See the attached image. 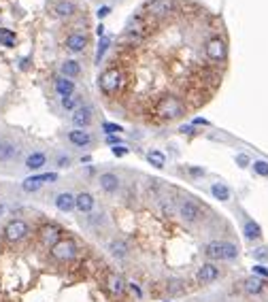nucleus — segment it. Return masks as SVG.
<instances>
[{"instance_id": "obj_26", "label": "nucleus", "mask_w": 268, "mask_h": 302, "mask_svg": "<svg viewBox=\"0 0 268 302\" xmlns=\"http://www.w3.org/2000/svg\"><path fill=\"white\" fill-rule=\"evenodd\" d=\"M147 160H149V164H151V166H155V168H164V164H166V157H164V153H162V151H157V149L149 151Z\"/></svg>"}, {"instance_id": "obj_14", "label": "nucleus", "mask_w": 268, "mask_h": 302, "mask_svg": "<svg viewBox=\"0 0 268 302\" xmlns=\"http://www.w3.org/2000/svg\"><path fill=\"white\" fill-rule=\"evenodd\" d=\"M68 141L73 143L75 147H88V145H92V134L85 132V130L75 128V130L68 132Z\"/></svg>"}, {"instance_id": "obj_27", "label": "nucleus", "mask_w": 268, "mask_h": 302, "mask_svg": "<svg viewBox=\"0 0 268 302\" xmlns=\"http://www.w3.org/2000/svg\"><path fill=\"white\" fill-rule=\"evenodd\" d=\"M56 13L60 15V17H68V15L75 13V4L68 2V0H62V2L56 4Z\"/></svg>"}, {"instance_id": "obj_15", "label": "nucleus", "mask_w": 268, "mask_h": 302, "mask_svg": "<svg viewBox=\"0 0 268 302\" xmlns=\"http://www.w3.org/2000/svg\"><path fill=\"white\" fill-rule=\"evenodd\" d=\"M41 241H43V245H47V247H53V245L60 241V228L53 226V224L45 226L41 230Z\"/></svg>"}, {"instance_id": "obj_25", "label": "nucleus", "mask_w": 268, "mask_h": 302, "mask_svg": "<svg viewBox=\"0 0 268 302\" xmlns=\"http://www.w3.org/2000/svg\"><path fill=\"white\" fill-rule=\"evenodd\" d=\"M211 194L215 196L217 200H222V202L230 200V189H228V185H224V183H213L211 185Z\"/></svg>"}, {"instance_id": "obj_18", "label": "nucleus", "mask_w": 268, "mask_h": 302, "mask_svg": "<svg viewBox=\"0 0 268 302\" xmlns=\"http://www.w3.org/2000/svg\"><path fill=\"white\" fill-rule=\"evenodd\" d=\"M56 92L60 94L62 98L73 96V92H75V83L70 81L68 77H58V79H56Z\"/></svg>"}, {"instance_id": "obj_40", "label": "nucleus", "mask_w": 268, "mask_h": 302, "mask_svg": "<svg viewBox=\"0 0 268 302\" xmlns=\"http://www.w3.org/2000/svg\"><path fill=\"white\" fill-rule=\"evenodd\" d=\"M236 162H239L241 166H247V164H249V157L241 153V155H236Z\"/></svg>"}, {"instance_id": "obj_9", "label": "nucleus", "mask_w": 268, "mask_h": 302, "mask_svg": "<svg viewBox=\"0 0 268 302\" xmlns=\"http://www.w3.org/2000/svg\"><path fill=\"white\" fill-rule=\"evenodd\" d=\"M179 213H181V217H183L187 224H196L200 217H202V211H200V206L196 204V202H190V200H185L183 204H181V209H179Z\"/></svg>"}, {"instance_id": "obj_30", "label": "nucleus", "mask_w": 268, "mask_h": 302, "mask_svg": "<svg viewBox=\"0 0 268 302\" xmlns=\"http://www.w3.org/2000/svg\"><path fill=\"white\" fill-rule=\"evenodd\" d=\"M21 187H23V192L32 194V192H38V189L43 187V183H38L36 179H32V177H30V179H26V181H23V183H21Z\"/></svg>"}, {"instance_id": "obj_39", "label": "nucleus", "mask_w": 268, "mask_h": 302, "mask_svg": "<svg viewBox=\"0 0 268 302\" xmlns=\"http://www.w3.org/2000/svg\"><path fill=\"white\" fill-rule=\"evenodd\" d=\"M190 174H194V177H202L204 168H196V166H190Z\"/></svg>"}, {"instance_id": "obj_10", "label": "nucleus", "mask_w": 268, "mask_h": 302, "mask_svg": "<svg viewBox=\"0 0 268 302\" xmlns=\"http://www.w3.org/2000/svg\"><path fill=\"white\" fill-rule=\"evenodd\" d=\"M85 47H88V36L81 34V32H73L66 38V49L68 51L81 53V51H85Z\"/></svg>"}, {"instance_id": "obj_36", "label": "nucleus", "mask_w": 268, "mask_h": 302, "mask_svg": "<svg viewBox=\"0 0 268 302\" xmlns=\"http://www.w3.org/2000/svg\"><path fill=\"white\" fill-rule=\"evenodd\" d=\"M58 166H60V168H68V166H70V157L68 155H60L58 157Z\"/></svg>"}, {"instance_id": "obj_28", "label": "nucleus", "mask_w": 268, "mask_h": 302, "mask_svg": "<svg viewBox=\"0 0 268 302\" xmlns=\"http://www.w3.org/2000/svg\"><path fill=\"white\" fill-rule=\"evenodd\" d=\"M62 107H64L66 111H77L79 107H81V96H66V98H62Z\"/></svg>"}, {"instance_id": "obj_4", "label": "nucleus", "mask_w": 268, "mask_h": 302, "mask_svg": "<svg viewBox=\"0 0 268 302\" xmlns=\"http://www.w3.org/2000/svg\"><path fill=\"white\" fill-rule=\"evenodd\" d=\"M177 6H179L177 0H149L143 13L149 15V17H166L172 11H177Z\"/></svg>"}, {"instance_id": "obj_23", "label": "nucleus", "mask_w": 268, "mask_h": 302, "mask_svg": "<svg viewBox=\"0 0 268 302\" xmlns=\"http://www.w3.org/2000/svg\"><path fill=\"white\" fill-rule=\"evenodd\" d=\"M62 75L73 79V77H79L81 75V64H79L77 60H66L64 64H62Z\"/></svg>"}, {"instance_id": "obj_43", "label": "nucleus", "mask_w": 268, "mask_h": 302, "mask_svg": "<svg viewBox=\"0 0 268 302\" xmlns=\"http://www.w3.org/2000/svg\"><path fill=\"white\" fill-rule=\"evenodd\" d=\"M2 213H4V204L0 202V217H2Z\"/></svg>"}, {"instance_id": "obj_1", "label": "nucleus", "mask_w": 268, "mask_h": 302, "mask_svg": "<svg viewBox=\"0 0 268 302\" xmlns=\"http://www.w3.org/2000/svg\"><path fill=\"white\" fill-rule=\"evenodd\" d=\"M183 113H185V105L181 102V98L175 96H164L155 105V115H160L162 119H177Z\"/></svg>"}, {"instance_id": "obj_42", "label": "nucleus", "mask_w": 268, "mask_h": 302, "mask_svg": "<svg viewBox=\"0 0 268 302\" xmlns=\"http://www.w3.org/2000/svg\"><path fill=\"white\" fill-rule=\"evenodd\" d=\"M96 32H98V36H105V26H102V23L96 28Z\"/></svg>"}, {"instance_id": "obj_29", "label": "nucleus", "mask_w": 268, "mask_h": 302, "mask_svg": "<svg viewBox=\"0 0 268 302\" xmlns=\"http://www.w3.org/2000/svg\"><path fill=\"white\" fill-rule=\"evenodd\" d=\"M0 45H4V47H13V45H15V34H13V30L0 28Z\"/></svg>"}, {"instance_id": "obj_22", "label": "nucleus", "mask_w": 268, "mask_h": 302, "mask_svg": "<svg viewBox=\"0 0 268 302\" xmlns=\"http://www.w3.org/2000/svg\"><path fill=\"white\" fill-rule=\"evenodd\" d=\"M243 288H245L247 294H254V296H256V294H260V292L264 290V281L254 275V277H247L245 283H243Z\"/></svg>"}, {"instance_id": "obj_12", "label": "nucleus", "mask_w": 268, "mask_h": 302, "mask_svg": "<svg viewBox=\"0 0 268 302\" xmlns=\"http://www.w3.org/2000/svg\"><path fill=\"white\" fill-rule=\"evenodd\" d=\"M219 277V268L213 264V262H207V264H202L200 268H198V281L200 283H213Z\"/></svg>"}, {"instance_id": "obj_20", "label": "nucleus", "mask_w": 268, "mask_h": 302, "mask_svg": "<svg viewBox=\"0 0 268 302\" xmlns=\"http://www.w3.org/2000/svg\"><path fill=\"white\" fill-rule=\"evenodd\" d=\"M243 234H245L247 241H258V238H262V228L254 219H247L245 226H243Z\"/></svg>"}, {"instance_id": "obj_24", "label": "nucleus", "mask_w": 268, "mask_h": 302, "mask_svg": "<svg viewBox=\"0 0 268 302\" xmlns=\"http://www.w3.org/2000/svg\"><path fill=\"white\" fill-rule=\"evenodd\" d=\"M109 251H111V256H115V258H126L128 256V245H126L122 238H115V241L109 243Z\"/></svg>"}, {"instance_id": "obj_41", "label": "nucleus", "mask_w": 268, "mask_h": 302, "mask_svg": "<svg viewBox=\"0 0 268 302\" xmlns=\"http://www.w3.org/2000/svg\"><path fill=\"white\" fill-rule=\"evenodd\" d=\"M109 11H111L109 6H102V9H98V17H100V19H102V17H107Z\"/></svg>"}, {"instance_id": "obj_34", "label": "nucleus", "mask_w": 268, "mask_h": 302, "mask_svg": "<svg viewBox=\"0 0 268 302\" xmlns=\"http://www.w3.org/2000/svg\"><path fill=\"white\" fill-rule=\"evenodd\" d=\"M102 130H105L107 132V137H109V134H115V132H122V126H117V124H102Z\"/></svg>"}, {"instance_id": "obj_17", "label": "nucleus", "mask_w": 268, "mask_h": 302, "mask_svg": "<svg viewBox=\"0 0 268 302\" xmlns=\"http://www.w3.org/2000/svg\"><path fill=\"white\" fill-rule=\"evenodd\" d=\"M45 164H47V155L43 153V151H34V153H30L26 157V168L28 170H38V168H43Z\"/></svg>"}, {"instance_id": "obj_2", "label": "nucleus", "mask_w": 268, "mask_h": 302, "mask_svg": "<svg viewBox=\"0 0 268 302\" xmlns=\"http://www.w3.org/2000/svg\"><path fill=\"white\" fill-rule=\"evenodd\" d=\"M204 253L211 260H234L239 256V247L234 243L228 241H211L207 247H204Z\"/></svg>"}, {"instance_id": "obj_32", "label": "nucleus", "mask_w": 268, "mask_h": 302, "mask_svg": "<svg viewBox=\"0 0 268 302\" xmlns=\"http://www.w3.org/2000/svg\"><path fill=\"white\" fill-rule=\"evenodd\" d=\"M254 170L260 174V177H268V162L256 160V162H254Z\"/></svg>"}, {"instance_id": "obj_16", "label": "nucleus", "mask_w": 268, "mask_h": 302, "mask_svg": "<svg viewBox=\"0 0 268 302\" xmlns=\"http://www.w3.org/2000/svg\"><path fill=\"white\" fill-rule=\"evenodd\" d=\"M56 206H58V211L62 213H70L75 209V196L70 194V192H62L56 196Z\"/></svg>"}, {"instance_id": "obj_8", "label": "nucleus", "mask_w": 268, "mask_h": 302, "mask_svg": "<svg viewBox=\"0 0 268 302\" xmlns=\"http://www.w3.org/2000/svg\"><path fill=\"white\" fill-rule=\"evenodd\" d=\"M94 115V111H92V107L90 105H81L77 111H73V124H75V128H79V130H85L88 126L92 124V117Z\"/></svg>"}, {"instance_id": "obj_31", "label": "nucleus", "mask_w": 268, "mask_h": 302, "mask_svg": "<svg viewBox=\"0 0 268 302\" xmlns=\"http://www.w3.org/2000/svg\"><path fill=\"white\" fill-rule=\"evenodd\" d=\"M109 43H111V38H107V36H102V41L98 45V53H96V64H100V60L105 58V51H107V47Z\"/></svg>"}, {"instance_id": "obj_35", "label": "nucleus", "mask_w": 268, "mask_h": 302, "mask_svg": "<svg viewBox=\"0 0 268 302\" xmlns=\"http://www.w3.org/2000/svg\"><path fill=\"white\" fill-rule=\"evenodd\" d=\"M254 275L260 277V279H262V277H264V279H268V268L262 266V264H256V266H254Z\"/></svg>"}, {"instance_id": "obj_13", "label": "nucleus", "mask_w": 268, "mask_h": 302, "mask_svg": "<svg viewBox=\"0 0 268 302\" xmlns=\"http://www.w3.org/2000/svg\"><path fill=\"white\" fill-rule=\"evenodd\" d=\"M94 204H96V200H94V196L88 192H81L79 196H75V209L79 213H92Z\"/></svg>"}, {"instance_id": "obj_21", "label": "nucleus", "mask_w": 268, "mask_h": 302, "mask_svg": "<svg viewBox=\"0 0 268 302\" xmlns=\"http://www.w3.org/2000/svg\"><path fill=\"white\" fill-rule=\"evenodd\" d=\"M17 155V147L11 141H0V162H9Z\"/></svg>"}, {"instance_id": "obj_37", "label": "nucleus", "mask_w": 268, "mask_h": 302, "mask_svg": "<svg viewBox=\"0 0 268 302\" xmlns=\"http://www.w3.org/2000/svg\"><path fill=\"white\" fill-rule=\"evenodd\" d=\"M126 153H128V149H126L124 145H115V147H113V155L122 157V155H126Z\"/></svg>"}, {"instance_id": "obj_11", "label": "nucleus", "mask_w": 268, "mask_h": 302, "mask_svg": "<svg viewBox=\"0 0 268 302\" xmlns=\"http://www.w3.org/2000/svg\"><path fill=\"white\" fill-rule=\"evenodd\" d=\"M98 183L107 194H113L120 189V177H117L115 172H102L98 177Z\"/></svg>"}, {"instance_id": "obj_5", "label": "nucleus", "mask_w": 268, "mask_h": 302, "mask_svg": "<svg viewBox=\"0 0 268 302\" xmlns=\"http://www.w3.org/2000/svg\"><path fill=\"white\" fill-rule=\"evenodd\" d=\"M204 55H207L211 62H215V64H222V62L226 60V43H224V38H219V36L209 38V41L204 43Z\"/></svg>"}, {"instance_id": "obj_19", "label": "nucleus", "mask_w": 268, "mask_h": 302, "mask_svg": "<svg viewBox=\"0 0 268 302\" xmlns=\"http://www.w3.org/2000/svg\"><path fill=\"white\" fill-rule=\"evenodd\" d=\"M107 285H109V290H111L113 294H117V296H122L124 290H126V281H124L117 273H109V277H107Z\"/></svg>"}, {"instance_id": "obj_3", "label": "nucleus", "mask_w": 268, "mask_h": 302, "mask_svg": "<svg viewBox=\"0 0 268 302\" xmlns=\"http://www.w3.org/2000/svg\"><path fill=\"white\" fill-rule=\"evenodd\" d=\"M120 85H122V70L117 66H109V68H105L100 73L98 87L107 94V96H113V94L120 90Z\"/></svg>"}, {"instance_id": "obj_38", "label": "nucleus", "mask_w": 268, "mask_h": 302, "mask_svg": "<svg viewBox=\"0 0 268 302\" xmlns=\"http://www.w3.org/2000/svg\"><path fill=\"white\" fill-rule=\"evenodd\" d=\"M107 143H109V145H122V139L120 137H115V134H109V137H107Z\"/></svg>"}, {"instance_id": "obj_7", "label": "nucleus", "mask_w": 268, "mask_h": 302, "mask_svg": "<svg viewBox=\"0 0 268 302\" xmlns=\"http://www.w3.org/2000/svg\"><path fill=\"white\" fill-rule=\"evenodd\" d=\"M75 253H77V245L70 241V238H60V241L51 247V256L56 260H62V262L73 260Z\"/></svg>"}, {"instance_id": "obj_6", "label": "nucleus", "mask_w": 268, "mask_h": 302, "mask_svg": "<svg viewBox=\"0 0 268 302\" xmlns=\"http://www.w3.org/2000/svg\"><path fill=\"white\" fill-rule=\"evenodd\" d=\"M28 232H30V228H28L26 221H21V219H13V221H9V224L4 226V238L9 243L21 241V238L28 236Z\"/></svg>"}, {"instance_id": "obj_33", "label": "nucleus", "mask_w": 268, "mask_h": 302, "mask_svg": "<svg viewBox=\"0 0 268 302\" xmlns=\"http://www.w3.org/2000/svg\"><path fill=\"white\" fill-rule=\"evenodd\" d=\"M254 258H256L258 262H266V260H268V249H266V247L254 249Z\"/></svg>"}]
</instances>
